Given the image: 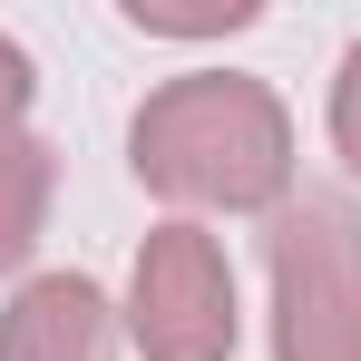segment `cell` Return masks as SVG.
Listing matches in <instances>:
<instances>
[{"mask_svg": "<svg viewBox=\"0 0 361 361\" xmlns=\"http://www.w3.org/2000/svg\"><path fill=\"white\" fill-rule=\"evenodd\" d=\"M254 0H205V10H166V0H127V30L147 39H215V30H254Z\"/></svg>", "mask_w": 361, "mask_h": 361, "instance_id": "cell-6", "label": "cell"}, {"mask_svg": "<svg viewBox=\"0 0 361 361\" xmlns=\"http://www.w3.org/2000/svg\"><path fill=\"white\" fill-rule=\"evenodd\" d=\"M30 98H39V68H30V49H20V39H0V127L30 118Z\"/></svg>", "mask_w": 361, "mask_h": 361, "instance_id": "cell-8", "label": "cell"}, {"mask_svg": "<svg viewBox=\"0 0 361 361\" xmlns=\"http://www.w3.org/2000/svg\"><path fill=\"white\" fill-rule=\"evenodd\" d=\"M127 342L147 361H235V264L195 215H166L127 264V302H118Z\"/></svg>", "mask_w": 361, "mask_h": 361, "instance_id": "cell-3", "label": "cell"}, {"mask_svg": "<svg viewBox=\"0 0 361 361\" xmlns=\"http://www.w3.org/2000/svg\"><path fill=\"white\" fill-rule=\"evenodd\" d=\"M118 302L88 274H30L0 312V361H118Z\"/></svg>", "mask_w": 361, "mask_h": 361, "instance_id": "cell-4", "label": "cell"}, {"mask_svg": "<svg viewBox=\"0 0 361 361\" xmlns=\"http://www.w3.org/2000/svg\"><path fill=\"white\" fill-rule=\"evenodd\" d=\"M49 195H59V157L30 127H0V274H20L39 235H49Z\"/></svg>", "mask_w": 361, "mask_h": 361, "instance_id": "cell-5", "label": "cell"}, {"mask_svg": "<svg viewBox=\"0 0 361 361\" xmlns=\"http://www.w3.org/2000/svg\"><path fill=\"white\" fill-rule=\"evenodd\" d=\"M274 361H361V215L342 195H293L264 235Z\"/></svg>", "mask_w": 361, "mask_h": 361, "instance_id": "cell-2", "label": "cell"}, {"mask_svg": "<svg viewBox=\"0 0 361 361\" xmlns=\"http://www.w3.org/2000/svg\"><path fill=\"white\" fill-rule=\"evenodd\" d=\"M332 157L361 176V39L342 49V68H332Z\"/></svg>", "mask_w": 361, "mask_h": 361, "instance_id": "cell-7", "label": "cell"}, {"mask_svg": "<svg viewBox=\"0 0 361 361\" xmlns=\"http://www.w3.org/2000/svg\"><path fill=\"white\" fill-rule=\"evenodd\" d=\"M127 166L176 215H283L293 205V118L244 68H185L137 98Z\"/></svg>", "mask_w": 361, "mask_h": 361, "instance_id": "cell-1", "label": "cell"}]
</instances>
